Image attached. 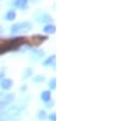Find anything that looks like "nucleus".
Wrapping results in <instances>:
<instances>
[{
	"label": "nucleus",
	"instance_id": "f257e3e1",
	"mask_svg": "<svg viewBox=\"0 0 122 121\" xmlns=\"http://www.w3.org/2000/svg\"><path fill=\"white\" fill-rule=\"evenodd\" d=\"M32 28V25L29 22H21V23H16L11 27V33L16 34L18 32H28Z\"/></svg>",
	"mask_w": 122,
	"mask_h": 121
},
{
	"label": "nucleus",
	"instance_id": "f03ea898",
	"mask_svg": "<svg viewBox=\"0 0 122 121\" xmlns=\"http://www.w3.org/2000/svg\"><path fill=\"white\" fill-rule=\"evenodd\" d=\"M34 17L38 22H50L51 21V17H50L46 12H37L34 15Z\"/></svg>",
	"mask_w": 122,
	"mask_h": 121
},
{
	"label": "nucleus",
	"instance_id": "7ed1b4c3",
	"mask_svg": "<svg viewBox=\"0 0 122 121\" xmlns=\"http://www.w3.org/2000/svg\"><path fill=\"white\" fill-rule=\"evenodd\" d=\"M27 4H28V0H15L12 3V6L17 7V9H21V10H25V9H27Z\"/></svg>",
	"mask_w": 122,
	"mask_h": 121
},
{
	"label": "nucleus",
	"instance_id": "20e7f679",
	"mask_svg": "<svg viewBox=\"0 0 122 121\" xmlns=\"http://www.w3.org/2000/svg\"><path fill=\"white\" fill-rule=\"evenodd\" d=\"M12 84H14V82H12V79H10V78H3L1 79V83H0L1 88L5 89V90L10 89V88L12 87Z\"/></svg>",
	"mask_w": 122,
	"mask_h": 121
},
{
	"label": "nucleus",
	"instance_id": "39448f33",
	"mask_svg": "<svg viewBox=\"0 0 122 121\" xmlns=\"http://www.w3.org/2000/svg\"><path fill=\"white\" fill-rule=\"evenodd\" d=\"M32 40V44H40L42 42H44V40L46 39V37H43V36H39V34H37V36H33L32 38H30Z\"/></svg>",
	"mask_w": 122,
	"mask_h": 121
},
{
	"label": "nucleus",
	"instance_id": "423d86ee",
	"mask_svg": "<svg viewBox=\"0 0 122 121\" xmlns=\"http://www.w3.org/2000/svg\"><path fill=\"white\" fill-rule=\"evenodd\" d=\"M43 31H44V33H48V34H53V33H55V31H56V28H55V26H54V25H51V23H49V25L44 26V28H43Z\"/></svg>",
	"mask_w": 122,
	"mask_h": 121
},
{
	"label": "nucleus",
	"instance_id": "0eeeda50",
	"mask_svg": "<svg viewBox=\"0 0 122 121\" xmlns=\"http://www.w3.org/2000/svg\"><path fill=\"white\" fill-rule=\"evenodd\" d=\"M16 18V12H15V10H9V11L6 12L5 15V20L6 21H12V20Z\"/></svg>",
	"mask_w": 122,
	"mask_h": 121
},
{
	"label": "nucleus",
	"instance_id": "6e6552de",
	"mask_svg": "<svg viewBox=\"0 0 122 121\" xmlns=\"http://www.w3.org/2000/svg\"><path fill=\"white\" fill-rule=\"evenodd\" d=\"M40 98H42L43 102L48 103L50 99H51V94H50L49 90H44V92H42V94H40Z\"/></svg>",
	"mask_w": 122,
	"mask_h": 121
},
{
	"label": "nucleus",
	"instance_id": "1a4fd4ad",
	"mask_svg": "<svg viewBox=\"0 0 122 121\" xmlns=\"http://www.w3.org/2000/svg\"><path fill=\"white\" fill-rule=\"evenodd\" d=\"M51 64H53V65L55 64V55L48 58L46 61H44V63H43V65H44V66H49V65H51Z\"/></svg>",
	"mask_w": 122,
	"mask_h": 121
},
{
	"label": "nucleus",
	"instance_id": "9d476101",
	"mask_svg": "<svg viewBox=\"0 0 122 121\" xmlns=\"http://www.w3.org/2000/svg\"><path fill=\"white\" fill-rule=\"evenodd\" d=\"M7 115H10V116H16V115H18V110H17L16 108H10V109L7 110Z\"/></svg>",
	"mask_w": 122,
	"mask_h": 121
},
{
	"label": "nucleus",
	"instance_id": "9b49d317",
	"mask_svg": "<svg viewBox=\"0 0 122 121\" xmlns=\"http://www.w3.org/2000/svg\"><path fill=\"white\" fill-rule=\"evenodd\" d=\"M30 75H32V68H26L25 72H23V75H22V77H23L25 79H27Z\"/></svg>",
	"mask_w": 122,
	"mask_h": 121
},
{
	"label": "nucleus",
	"instance_id": "f8f14e48",
	"mask_svg": "<svg viewBox=\"0 0 122 121\" xmlns=\"http://www.w3.org/2000/svg\"><path fill=\"white\" fill-rule=\"evenodd\" d=\"M38 119H39V120H45V119H46V113L44 111V110H40V111H38Z\"/></svg>",
	"mask_w": 122,
	"mask_h": 121
},
{
	"label": "nucleus",
	"instance_id": "ddd939ff",
	"mask_svg": "<svg viewBox=\"0 0 122 121\" xmlns=\"http://www.w3.org/2000/svg\"><path fill=\"white\" fill-rule=\"evenodd\" d=\"M33 82H36V83H40V82H44V76H40V75L36 76V77L33 78Z\"/></svg>",
	"mask_w": 122,
	"mask_h": 121
},
{
	"label": "nucleus",
	"instance_id": "4468645a",
	"mask_svg": "<svg viewBox=\"0 0 122 121\" xmlns=\"http://www.w3.org/2000/svg\"><path fill=\"white\" fill-rule=\"evenodd\" d=\"M49 86H50V88H51V89H55V87H56V79H55V78H51V79H50Z\"/></svg>",
	"mask_w": 122,
	"mask_h": 121
},
{
	"label": "nucleus",
	"instance_id": "2eb2a0df",
	"mask_svg": "<svg viewBox=\"0 0 122 121\" xmlns=\"http://www.w3.org/2000/svg\"><path fill=\"white\" fill-rule=\"evenodd\" d=\"M56 115H55V113H53V114H50L49 115V119L51 120V121H56V117H55Z\"/></svg>",
	"mask_w": 122,
	"mask_h": 121
},
{
	"label": "nucleus",
	"instance_id": "dca6fc26",
	"mask_svg": "<svg viewBox=\"0 0 122 121\" xmlns=\"http://www.w3.org/2000/svg\"><path fill=\"white\" fill-rule=\"evenodd\" d=\"M3 75H4V74H3V71H0V78H3Z\"/></svg>",
	"mask_w": 122,
	"mask_h": 121
},
{
	"label": "nucleus",
	"instance_id": "f3484780",
	"mask_svg": "<svg viewBox=\"0 0 122 121\" xmlns=\"http://www.w3.org/2000/svg\"><path fill=\"white\" fill-rule=\"evenodd\" d=\"M30 1H33V3H37V1H38V0H30Z\"/></svg>",
	"mask_w": 122,
	"mask_h": 121
}]
</instances>
